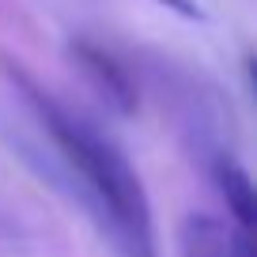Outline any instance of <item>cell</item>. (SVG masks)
Wrapping results in <instances>:
<instances>
[{"label": "cell", "mask_w": 257, "mask_h": 257, "mask_svg": "<svg viewBox=\"0 0 257 257\" xmlns=\"http://www.w3.org/2000/svg\"><path fill=\"white\" fill-rule=\"evenodd\" d=\"M178 257H253V238L231 219L189 216L178 227Z\"/></svg>", "instance_id": "2"}, {"label": "cell", "mask_w": 257, "mask_h": 257, "mask_svg": "<svg viewBox=\"0 0 257 257\" xmlns=\"http://www.w3.org/2000/svg\"><path fill=\"white\" fill-rule=\"evenodd\" d=\"M216 182H219V193H223L234 223H238L242 231H253V185H249V174L234 159L223 155V159L216 163Z\"/></svg>", "instance_id": "4"}, {"label": "cell", "mask_w": 257, "mask_h": 257, "mask_svg": "<svg viewBox=\"0 0 257 257\" xmlns=\"http://www.w3.org/2000/svg\"><path fill=\"white\" fill-rule=\"evenodd\" d=\"M155 4H163V8L178 12V16H185V19H201V8H197V0H155Z\"/></svg>", "instance_id": "5"}, {"label": "cell", "mask_w": 257, "mask_h": 257, "mask_svg": "<svg viewBox=\"0 0 257 257\" xmlns=\"http://www.w3.org/2000/svg\"><path fill=\"white\" fill-rule=\"evenodd\" d=\"M19 83L27 87L61 159L80 178L83 204L91 208L102 234L113 242V249L121 257H159L148 193L140 185L137 170L121 155V148L110 137H102L98 128H91L83 117H72L64 106L46 98L34 83H27V76H19Z\"/></svg>", "instance_id": "1"}, {"label": "cell", "mask_w": 257, "mask_h": 257, "mask_svg": "<svg viewBox=\"0 0 257 257\" xmlns=\"http://www.w3.org/2000/svg\"><path fill=\"white\" fill-rule=\"evenodd\" d=\"M72 53H76V61H80V68L91 76V83L98 87V95H102L113 110H121V113H133V110H137V91H133V83H128L125 68H121L110 53L87 46V42H80Z\"/></svg>", "instance_id": "3"}]
</instances>
